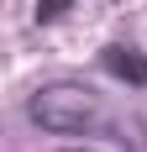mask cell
Wrapping results in <instances>:
<instances>
[{
	"mask_svg": "<svg viewBox=\"0 0 147 152\" xmlns=\"http://www.w3.org/2000/svg\"><path fill=\"white\" fill-rule=\"evenodd\" d=\"M26 121L53 131V137H74V131L100 121V105H95V94L84 84H42L26 100Z\"/></svg>",
	"mask_w": 147,
	"mask_h": 152,
	"instance_id": "cell-1",
	"label": "cell"
},
{
	"mask_svg": "<svg viewBox=\"0 0 147 152\" xmlns=\"http://www.w3.org/2000/svg\"><path fill=\"white\" fill-rule=\"evenodd\" d=\"M105 68H110L116 79H132V84H147V63L137 58L132 47H110V53H105Z\"/></svg>",
	"mask_w": 147,
	"mask_h": 152,
	"instance_id": "cell-2",
	"label": "cell"
}]
</instances>
